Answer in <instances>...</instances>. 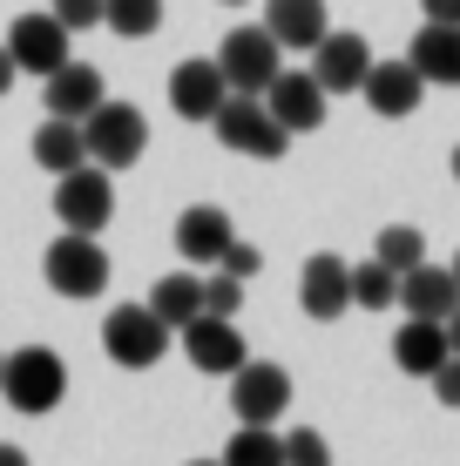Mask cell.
<instances>
[{
	"label": "cell",
	"instance_id": "4fadbf2b",
	"mask_svg": "<svg viewBox=\"0 0 460 466\" xmlns=\"http://www.w3.org/2000/svg\"><path fill=\"white\" fill-rule=\"evenodd\" d=\"M359 95L373 102V116H386V122H406V116H420V102H426V82L414 75V61H373V68H366V82H359Z\"/></svg>",
	"mask_w": 460,
	"mask_h": 466
},
{
	"label": "cell",
	"instance_id": "d6986e66",
	"mask_svg": "<svg viewBox=\"0 0 460 466\" xmlns=\"http://www.w3.org/2000/svg\"><path fill=\"white\" fill-rule=\"evenodd\" d=\"M230 237H237V230H230V217L217 210V203H189V210L177 217V250H183V264H189V270L217 264Z\"/></svg>",
	"mask_w": 460,
	"mask_h": 466
},
{
	"label": "cell",
	"instance_id": "f35d334b",
	"mask_svg": "<svg viewBox=\"0 0 460 466\" xmlns=\"http://www.w3.org/2000/svg\"><path fill=\"white\" fill-rule=\"evenodd\" d=\"M189 466H224V460H189Z\"/></svg>",
	"mask_w": 460,
	"mask_h": 466
},
{
	"label": "cell",
	"instance_id": "4316f807",
	"mask_svg": "<svg viewBox=\"0 0 460 466\" xmlns=\"http://www.w3.org/2000/svg\"><path fill=\"white\" fill-rule=\"evenodd\" d=\"M373 257H379L386 270H414L420 257H426L420 223H386V230H379V244H373Z\"/></svg>",
	"mask_w": 460,
	"mask_h": 466
},
{
	"label": "cell",
	"instance_id": "d4e9b609",
	"mask_svg": "<svg viewBox=\"0 0 460 466\" xmlns=\"http://www.w3.org/2000/svg\"><path fill=\"white\" fill-rule=\"evenodd\" d=\"M224 466H284V432L278 426H237L224 440Z\"/></svg>",
	"mask_w": 460,
	"mask_h": 466
},
{
	"label": "cell",
	"instance_id": "ac0fdd59",
	"mask_svg": "<svg viewBox=\"0 0 460 466\" xmlns=\"http://www.w3.org/2000/svg\"><path fill=\"white\" fill-rule=\"evenodd\" d=\"M41 82H47V116H68V122H82L95 102H108V82H102L95 61H61Z\"/></svg>",
	"mask_w": 460,
	"mask_h": 466
},
{
	"label": "cell",
	"instance_id": "8d00e7d4",
	"mask_svg": "<svg viewBox=\"0 0 460 466\" xmlns=\"http://www.w3.org/2000/svg\"><path fill=\"white\" fill-rule=\"evenodd\" d=\"M447 270H454V291H460V250H454V264H447Z\"/></svg>",
	"mask_w": 460,
	"mask_h": 466
},
{
	"label": "cell",
	"instance_id": "2e32d148",
	"mask_svg": "<svg viewBox=\"0 0 460 466\" xmlns=\"http://www.w3.org/2000/svg\"><path fill=\"white\" fill-rule=\"evenodd\" d=\"M264 27H271L284 55H312L332 27V7L325 0H264Z\"/></svg>",
	"mask_w": 460,
	"mask_h": 466
},
{
	"label": "cell",
	"instance_id": "f546056e",
	"mask_svg": "<svg viewBox=\"0 0 460 466\" xmlns=\"http://www.w3.org/2000/svg\"><path fill=\"white\" fill-rule=\"evenodd\" d=\"M244 304V278H203V311L210 318H237Z\"/></svg>",
	"mask_w": 460,
	"mask_h": 466
},
{
	"label": "cell",
	"instance_id": "8992f818",
	"mask_svg": "<svg viewBox=\"0 0 460 466\" xmlns=\"http://www.w3.org/2000/svg\"><path fill=\"white\" fill-rule=\"evenodd\" d=\"M217 68H224L230 95H264L271 88V75L284 68V47L271 41V27H230L224 41H217Z\"/></svg>",
	"mask_w": 460,
	"mask_h": 466
},
{
	"label": "cell",
	"instance_id": "f1b7e54d",
	"mask_svg": "<svg viewBox=\"0 0 460 466\" xmlns=\"http://www.w3.org/2000/svg\"><path fill=\"white\" fill-rule=\"evenodd\" d=\"M217 270H224V278H258V270H264V250L258 244H244V237H230V244H224V257H217Z\"/></svg>",
	"mask_w": 460,
	"mask_h": 466
},
{
	"label": "cell",
	"instance_id": "603a6c76",
	"mask_svg": "<svg viewBox=\"0 0 460 466\" xmlns=\"http://www.w3.org/2000/svg\"><path fill=\"white\" fill-rule=\"evenodd\" d=\"M35 163H41V169H55V176L82 169V163H88V149H82V122L47 116V122L35 128Z\"/></svg>",
	"mask_w": 460,
	"mask_h": 466
},
{
	"label": "cell",
	"instance_id": "5b68a950",
	"mask_svg": "<svg viewBox=\"0 0 460 466\" xmlns=\"http://www.w3.org/2000/svg\"><path fill=\"white\" fill-rule=\"evenodd\" d=\"M169 339H177V331H169L149 304H116V311L102 318V351L122 365V372H149V365H163Z\"/></svg>",
	"mask_w": 460,
	"mask_h": 466
},
{
	"label": "cell",
	"instance_id": "7402d4cb",
	"mask_svg": "<svg viewBox=\"0 0 460 466\" xmlns=\"http://www.w3.org/2000/svg\"><path fill=\"white\" fill-rule=\"evenodd\" d=\"M142 304H149L169 331H183L189 318L203 311V278H197V270H169V278H156V291L142 298Z\"/></svg>",
	"mask_w": 460,
	"mask_h": 466
},
{
	"label": "cell",
	"instance_id": "e0dca14e",
	"mask_svg": "<svg viewBox=\"0 0 460 466\" xmlns=\"http://www.w3.org/2000/svg\"><path fill=\"white\" fill-rule=\"evenodd\" d=\"M406 61L426 88H460V21H426L406 47Z\"/></svg>",
	"mask_w": 460,
	"mask_h": 466
},
{
	"label": "cell",
	"instance_id": "8fae6325",
	"mask_svg": "<svg viewBox=\"0 0 460 466\" xmlns=\"http://www.w3.org/2000/svg\"><path fill=\"white\" fill-rule=\"evenodd\" d=\"M366 68H373V47H366V35H345V27H325V41L312 47V82H319L325 95H359Z\"/></svg>",
	"mask_w": 460,
	"mask_h": 466
},
{
	"label": "cell",
	"instance_id": "60d3db41",
	"mask_svg": "<svg viewBox=\"0 0 460 466\" xmlns=\"http://www.w3.org/2000/svg\"><path fill=\"white\" fill-rule=\"evenodd\" d=\"M0 359H7V351H0Z\"/></svg>",
	"mask_w": 460,
	"mask_h": 466
},
{
	"label": "cell",
	"instance_id": "9c48e42d",
	"mask_svg": "<svg viewBox=\"0 0 460 466\" xmlns=\"http://www.w3.org/2000/svg\"><path fill=\"white\" fill-rule=\"evenodd\" d=\"M325 102H332V95L312 82V68H278L271 88H264V108L278 116L284 136H312V128H325Z\"/></svg>",
	"mask_w": 460,
	"mask_h": 466
},
{
	"label": "cell",
	"instance_id": "cb8c5ba5",
	"mask_svg": "<svg viewBox=\"0 0 460 466\" xmlns=\"http://www.w3.org/2000/svg\"><path fill=\"white\" fill-rule=\"evenodd\" d=\"M345 284H353V304H359V311H393V304H400V270H386L379 257L345 264Z\"/></svg>",
	"mask_w": 460,
	"mask_h": 466
},
{
	"label": "cell",
	"instance_id": "277c9868",
	"mask_svg": "<svg viewBox=\"0 0 460 466\" xmlns=\"http://www.w3.org/2000/svg\"><path fill=\"white\" fill-rule=\"evenodd\" d=\"M41 270H47V291H55V298H102V291H108V278H116L108 250L95 244L88 230H61L55 244H47Z\"/></svg>",
	"mask_w": 460,
	"mask_h": 466
},
{
	"label": "cell",
	"instance_id": "74e56055",
	"mask_svg": "<svg viewBox=\"0 0 460 466\" xmlns=\"http://www.w3.org/2000/svg\"><path fill=\"white\" fill-rule=\"evenodd\" d=\"M217 7H250V0H217Z\"/></svg>",
	"mask_w": 460,
	"mask_h": 466
},
{
	"label": "cell",
	"instance_id": "7c38bea8",
	"mask_svg": "<svg viewBox=\"0 0 460 466\" xmlns=\"http://www.w3.org/2000/svg\"><path fill=\"white\" fill-rule=\"evenodd\" d=\"M183 351H189V365L197 372H217V379H230L237 365H244V331H237V318H210V311H197L189 325L177 331Z\"/></svg>",
	"mask_w": 460,
	"mask_h": 466
},
{
	"label": "cell",
	"instance_id": "ba28073f",
	"mask_svg": "<svg viewBox=\"0 0 460 466\" xmlns=\"http://www.w3.org/2000/svg\"><path fill=\"white\" fill-rule=\"evenodd\" d=\"M55 217H61V230H102L108 217H116V183H108V169H68V176H55Z\"/></svg>",
	"mask_w": 460,
	"mask_h": 466
},
{
	"label": "cell",
	"instance_id": "4dcf8cb0",
	"mask_svg": "<svg viewBox=\"0 0 460 466\" xmlns=\"http://www.w3.org/2000/svg\"><path fill=\"white\" fill-rule=\"evenodd\" d=\"M47 14H55L68 35H82V27H102V0H47Z\"/></svg>",
	"mask_w": 460,
	"mask_h": 466
},
{
	"label": "cell",
	"instance_id": "30bf717a",
	"mask_svg": "<svg viewBox=\"0 0 460 466\" xmlns=\"http://www.w3.org/2000/svg\"><path fill=\"white\" fill-rule=\"evenodd\" d=\"M0 47H7V61L21 75H55L61 61H68V27H61L55 14H21Z\"/></svg>",
	"mask_w": 460,
	"mask_h": 466
},
{
	"label": "cell",
	"instance_id": "9a60e30c",
	"mask_svg": "<svg viewBox=\"0 0 460 466\" xmlns=\"http://www.w3.org/2000/svg\"><path fill=\"white\" fill-rule=\"evenodd\" d=\"M224 68H217V55L210 61H177V75H169V108H177L183 122H210L217 108H224Z\"/></svg>",
	"mask_w": 460,
	"mask_h": 466
},
{
	"label": "cell",
	"instance_id": "7a4b0ae2",
	"mask_svg": "<svg viewBox=\"0 0 460 466\" xmlns=\"http://www.w3.org/2000/svg\"><path fill=\"white\" fill-rule=\"evenodd\" d=\"M82 149L95 169H129L149 149V122H142L136 102H95L82 116Z\"/></svg>",
	"mask_w": 460,
	"mask_h": 466
},
{
	"label": "cell",
	"instance_id": "836d02e7",
	"mask_svg": "<svg viewBox=\"0 0 460 466\" xmlns=\"http://www.w3.org/2000/svg\"><path fill=\"white\" fill-rule=\"evenodd\" d=\"M14 75H21V68H14V61H7V47H0V95L14 88Z\"/></svg>",
	"mask_w": 460,
	"mask_h": 466
},
{
	"label": "cell",
	"instance_id": "e575fe53",
	"mask_svg": "<svg viewBox=\"0 0 460 466\" xmlns=\"http://www.w3.org/2000/svg\"><path fill=\"white\" fill-rule=\"evenodd\" d=\"M447 351H460V304L447 311Z\"/></svg>",
	"mask_w": 460,
	"mask_h": 466
},
{
	"label": "cell",
	"instance_id": "52a82bcc",
	"mask_svg": "<svg viewBox=\"0 0 460 466\" xmlns=\"http://www.w3.org/2000/svg\"><path fill=\"white\" fill-rule=\"evenodd\" d=\"M284 406H291V372L271 359H244L230 372V412L237 426H278Z\"/></svg>",
	"mask_w": 460,
	"mask_h": 466
},
{
	"label": "cell",
	"instance_id": "3957f363",
	"mask_svg": "<svg viewBox=\"0 0 460 466\" xmlns=\"http://www.w3.org/2000/svg\"><path fill=\"white\" fill-rule=\"evenodd\" d=\"M217 142H224L230 156H250V163H278L284 149H291V136L278 128V116L264 108V95H224V108L210 116Z\"/></svg>",
	"mask_w": 460,
	"mask_h": 466
},
{
	"label": "cell",
	"instance_id": "d590c367",
	"mask_svg": "<svg viewBox=\"0 0 460 466\" xmlns=\"http://www.w3.org/2000/svg\"><path fill=\"white\" fill-rule=\"evenodd\" d=\"M0 466H35V460H27L21 446H0Z\"/></svg>",
	"mask_w": 460,
	"mask_h": 466
},
{
	"label": "cell",
	"instance_id": "6da1fadb",
	"mask_svg": "<svg viewBox=\"0 0 460 466\" xmlns=\"http://www.w3.org/2000/svg\"><path fill=\"white\" fill-rule=\"evenodd\" d=\"M0 399H7L14 412H27V420H41V412H55L61 399H68V359L47 345H21L0 359Z\"/></svg>",
	"mask_w": 460,
	"mask_h": 466
},
{
	"label": "cell",
	"instance_id": "d6a6232c",
	"mask_svg": "<svg viewBox=\"0 0 460 466\" xmlns=\"http://www.w3.org/2000/svg\"><path fill=\"white\" fill-rule=\"evenodd\" d=\"M426 21H460V0H420Z\"/></svg>",
	"mask_w": 460,
	"mask_h": 466
},
{
	"label": "cell",
	"instance_id": "5bb4252c",
	"mask_svg": "<svg viewBox=\"0 0 460 466\" xmlns=\"http://www.w3.org/2000/svg\"><path fill=\"white\" fill-rule=\"evenodd\" d=\"M298 304H305V318H319V325H332V318L353 311V284H345V257H305V270H298Z\"/></svg>",
	"mask_w": 460,
	"mask_h": 466
},
{
	"label": "cell",
	"instance_id": "83f0119b",
	"mask_svg": "<svg viewBox=\"0 0 460 466\" xmlns=\"http://www.w3.org/2000/svg\"><path fill=\"white\" fill-rule=\"evenodd\" d=\"M284 466H332V446H325V432H312V426L284 432Z\"/></svg>",
	"mask_w": 460,
	"mask_h": 466
},
{
	"label": "cell",
	"instance_id": "484cf974",
	"mask_svg": "<svg viewBox=\"0 0 460 466\" xmlns=\"http://www.w3.org/2000/svg\"><path fill=\"white\" fill-rule=\"evenodd\" d=\"M102 27H116L122 41H149L163 27V0H102Z\"/></svg>",
	"mask_w": 460,
	"mask_h": 466
},
{
	"label": "cell",
	"instance_id": "ffe728a7",
	"mask_svg": "<svg viewBox=\"0 0 460 466\" xmlns=\"http://www.w3.org/2000/svg\"><path fill=\"white\" fill-rule=\"evenodd\" d=\"M400 304H406V318H440L447 325V311L460 304V291H454V270L447 264H420L414 270H400Z\"/></svg>",
	"mask_w": 460,
	"mask_h": 466
},
{
	"label": "cell",
	"instance_id": "ab89813d",
	"mask_svg": "<svg viewBox=\"0 0 460 466\" xmlns=\"http://www.w3.org/2000/svg\"><path fill=\"white\" fill-rule=\"evenodd\" d=\"M454 183H460V149H454Z\"/></svg>",
	"mask_w": 460,
	"mask_h": 466
},
{
	"label": "cell",
	"instance_id": "44dd1931",
	"mask_svg": "<svg viewBox=\"0 0 460 466\" xmlns=\"http://www.w3.org/2000/svg\"><path fill=\"white\" fill-rule=\"evenodd\" d=\"M440 359H447V325H440V318H406V325L393 331V365H400L406 379H434Z\"/></svg>",
	"mask_w": 460,
	"mask_h": 466
},
{
	"label": "cell",
	"instance_id": "1f68e13d",
	"mask_svg": "<svg viewBox=\"0 0 460 466\" xmlns=\"http://www.w3.org/2000/svg\"><path fill=\"white\" fill-rule=\"evenodd\" d=\"M434 399H440V406H454V412H460V351H447V359L434 365Z\"/></svg>",
	"mask_w": 460,
	"mask_h": 466
}]
</instances>
